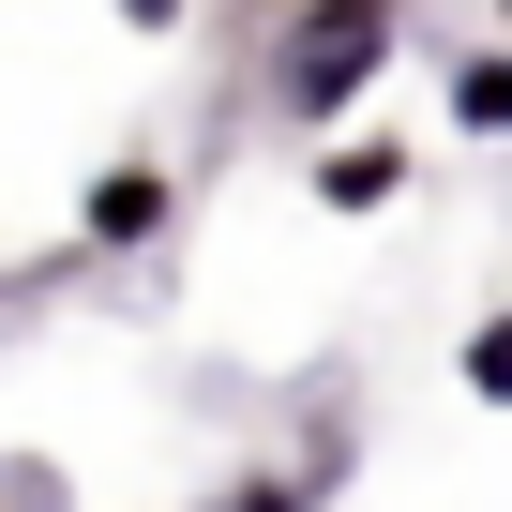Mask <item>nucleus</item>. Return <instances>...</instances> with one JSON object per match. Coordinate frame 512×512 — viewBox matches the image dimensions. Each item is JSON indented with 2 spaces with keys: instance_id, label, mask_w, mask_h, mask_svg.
Instances as JSON below:
<instances>
[{
  "instance_id": "obj_5",
  "label": "nucleus",
  "mask_w": 512,
  "mask_h": 512,
  "mask_svg": "<svg viewBox=\"0 0 512 512\" xmlns=\"http://www.w3.org/2000/svg\"><path fill=\"white\" fill-rule=\"evenodd\" d=\"M452 392H467V407H512V302H497V317H467V347H452Z\"/></svg>"
},
{
  "instance_id": "obj_1",
  "label": "nucleus",
  "mask_w": 512,
  "mask_h": 512,
  "mask_svg": "<svg viewBox=\"0 0 512 512\" xmlns=\"http://www.w3.org/2000/svg\"><path fill=\"white\" fill-rule=\"evenodd\" d=\"M392 0H302V16L272 31V106H287V136H347L362 121V91L392 76Z\"/></svg>"
},
{
  "instance_id": "obj_6",
  "label": "nucleus",
  "mask_w": 512,
  "mask_h": 512,
  "mask_svg": "<svg viewBox=\"0 0 512 512\" xmlns=\"http://www.w3.org/2000/svg\"><path fill=\"white\" fill-rule=\"evenodd\" d=\"M211 512H317V467H241L211 482Z\"/></svg>"
},
{
  "instance_id": "obj_4",
  "label": "nucleus",
  "mask_w": 512,
  "mask_h": 512,
  "mask_svg": "<svg viewBox=\"0 0 512 512\" xmlns=\"http://www.w3.org/2000/svg\"><path fill=\"white\" fill-rule=\"evenodd\" d=\"M437 106H452V136H482V151H512V46H467V61L437 76Z\"/></svg>"
},
{
  "instance_id": "obj_9",
  "label": "nucleus",
  "mask_w": 512,
  "mask_h": 512,
  "mask_svg": "<svg viewBox=\"0 0 512 512\" xmlns=\"http://www.w3.org/2000/svg\"><path fill=\"white\" fill-rule=\"evenodd\" d=\"M392 16H407V0H392Z\"/></svg>"
},
{
  "instance_id": "obj_3",
  "label": "nucleus",
  "mask_w": 512,
  "mask_h": 512,
  "mask_svg": "<svg viewBox=\"0 0 512 512\" xmlns=\"http://www.w3.org/2000/svg\"><path fill=\"white\" fill-rule=\"evenodd\" d=\"M302 196L362 226V211H392V196H407V151H392V136H317V166H302Z\"/></svg>"
},
{
  "instance_id": "obj_2",
  "label": "nucleus",
  "mask_w": 512,
  "mask_h": 512,
  "mask_svg": "<svg viewBox=\"0 0 512 512\" xmlns=\"http://www.w3.org/2000/svg\"><path fill=\"white\" fill-rule=\"evenodd\" d=\"M166 226H181V166H166V151H106L91 196H76V241H91V256H151Z\"/></svg>"
},
{
  "instance_id": "obj_7",
  "label": "nucleus",
  "mask_w": 512,
  "mask_h": 512,
  "mask_svg": "<svg viewBox=\"0 0 512 512\" xmlns=\"http://www.w3.org/2000/svg\"><path fill=\"white\" fill-rule=\"evenodd\" d=\"M106 16H121V31H181V0H106Z\"/></svg>"
},
{
  "instance_id": "obj_8",
  "label": "nucleus",
  "mask_w": 512,
  "mask_h": 512,
  "mask_svg": "<svg viewBox=\"0 0 512 512\" xmlns=\"http://www.w3.org/2000/svg\"><path fill=\"white\" fill-rule=\"evenodd\" d=\"M497 46H512V0H497Z\"/></svg>"
}]
</instances>
